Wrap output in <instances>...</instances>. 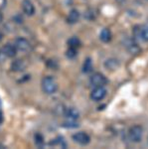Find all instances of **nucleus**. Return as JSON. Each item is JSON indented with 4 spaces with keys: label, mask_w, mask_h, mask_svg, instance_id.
<instances>
[{
    "label": "nucleus",
    "mask_w": 148,
    "mask_h": 149,
    "mask_svg": "<svg viewBox=\"0 0 148 149\" xmlns=\"http://www.w3.org/2000/svg\"><path fill=\"white\" fill-rule=\"evenodd\" d=\"M42 90L47 95H53L58 90V84L52 77H45L42 80Z\"/></svg>",
    "instance_id": "obj_1"
},
{
    "label": "nucleus",
    "mask_w": 148,
    "mask_h": 149,
    "mask_svg": "<svg viewBox=\"0 0 148 149\" xmlns=\"http://www.w3.org/2000/svg\"><path fill=\"white\" fill-rule=\"evenodd\" d=\"M128 135H129V138L132 142L134 143L140 142L143 136V128L140 125H133L129 129Z\"/></svg>",
    "instance_id": "obj_2"
},
{
    "label": "nucleus",
    "mask_w": 148,
    "mask_h": 149,
    "mask_svg": "<svg viewBox=\"0 0 148 149\" xmlns=\"http://www.w3.org/2000/svg\"><path fill=\"white\" fill-rule=\"evenodd\" d=\"M14 45H15L16 49H17V51H19V52L26 53V52H29L30 50H31L30 42L27 39L23 38V37L17 38V39L15 40V43H14Z\"/></svg>",
    "instance_id": "obj_3"
},
{
    "label": "nucleus",
    "mask_w": 148,
    "mask_h": 149,
    "mask_svg": "<svg viewBox=\"0 0 148 149\" xmlns=\"http://www.w3.org/2000/svg\"><path fill=\"white\" fill-rule=\"evenodd\" d=\"M90 83L92 86H104V85H106L107 80L102 74L95 73L90 77Z\"/></svg>",
    "instance_id": "obj_4"
},
{
    "label": "nucleus",
    "mask_w": 148,
    "mask_h": 149,
    "mask_svg": "<svg viewBox=\"0 0 148 149\" xmlns=\"http://www.w3.org/2000/svg\"><path fill=\"white\" fill-rule=\"evenodd\" d=\"M72 138H73V140L75 141V142L79 143L80 145H88V144L90 142V137L89 134L85 133V132H82V131L75 133L72 136Z\"/></svg>",
    "instance_id": "obj_5"
},
{
    "label": "nucleus",
    "mask_w": 148,
    "mask_h": 149,
    "mask_svg": "<svg viewBox=\"0 0 148 149\" xmlns=\"http://www.w3.org/2000/svg\"><path fill=\"white\" fill-rule=\"evenodd\" d=\"M106 95V90L104 86H94V88L90 93V98L94 102L101 100Z\"/></svg>",
    "instance_id": "obj_6"
},
{
    "label": "nucleus",
    "mask_w": 148,
    "mask_h": 149,
    "mask_svg": "<svg viewBox=\"0 0 148 149\" xmlns=\"http://www.w3.org/2000/svg\"><path fill=\"white\" fill-rule=\"evenodd\" d=\"M124 47L131 54H138L140 52L139 46L133 39H126L124 41Z\"/></svg>",
    "instance_id": "obj_7"
},
{
    "label": "nucleus",
    "mask_w": 148,
    "mask_h": 149,
    "mask_svg": "<svg viewBox=\"0 0 148 149\" xmlns=\"http://www.w3.org/2000/svg\"><path fill=\"white\" fill-rule=\"evenodd\" d=\"M22 10L26 15L32 16L35 14L36 9L34 4L31 2V0H23L22 2Z\"/></svg>",
    "instance_id": "obj_8"
},
{
    "label": "nucleus",
    "mask_w": 148,
    "mask_h": 149,
    "mask_svg": "<svg viewBox=\"0 0 148 149\" xmlns=\"http://www.w3.org/2000/svg\"><path fill=\"white\" fill-rule=\"evenodd\" d=\"M2 51L6 55L7 58H14L17 54V49H16L15 45L9 44V43L4 45L3 48H2Z\"/></svg>",
    "instance_id": "obj_9"
},
{
    "label": "nucleus",
    "mask_w": 148,
    "mask_h": 149,
    "mask_svg": "<svg viewBox=\"0 0 148 149\" xmlns=\"http://www.w3.org/2000/svg\"><path fill=\"white\" fill-rule=\"evenodd\" d=\"M26 63L22 59H18L13 61V63L11 64V70L14 72H23L26 69Z\"/></svg>",
    "instance_id": "obj_10"
},
{
    "label": "nucleus",
    "mask_w": 148,
    "mask_h": 149,
    "mask_svg": "<svg viewBox=\"0 0 148 149\" xmlns=\"http://www.w3.org/2000/svg\"><path fill=\"white\" fill-rule=\"evenodd\" d=\"M79 19H80V12L77 9H72L67 16V22L69 24H75L78 22Z\"/></svg>",
    "instance_id": "obj_11"
},
{
    "label": "nucleus",
    "mask_w": 148,
    "mask_h": 149,
    "mask_svg": "<svg viewBox=\"0 0 148 149\" xmlns=\"http://www.w3.org/2000/svg\"><path fill=\"white\" fill-rule=\"evenodd\" d=\"M64 113L68 118L70 119H78L79 116H80V112H79V110L77 109H75V107H67L64 110Z\"/></svg>",
    "instance_id": "obj_12"
},
{
    "label": "nucleus",
    "mask_w": 148,
    "mask_h": 149,
    "mask_svg": "<svg viewBox=\"0 0 148 149\" xmlns=\"http://www.w3.org/2000/svg\"><path fill=\"white\" fill-rule=\"evenodd\" d=\"M104 67L108 70V71H115L119 67V62L115 59H108L104 63Z\"/></svg>",
    "instance_id": "obj_13"
},
{
    "label": "nucleus",
    "mask_w": 148,
    "mask_h": 149,
    "mask_svg": "<svg viewBox=\"0 0 148 149\" xmlns=\"http://www.w3.org/2000/svg\"><path fill=\"white\" fill-rule=\"evenodd\" d=\"M99 38H101V40L102 41V42H104V43L109 42V41L111 40L110 30H109V29H107V28H104V30H101V35H99Z\"/></svg>",
    "instance_id": "obj_14"
},
{
    "label": "nucleus",
    "mask_w": 148,
    "mask_h": 149,
    "mask_svg": "<svg viewBox=\"0 0 148 149\" xmlns=\"http://www.w3.org/2000/svg\"><path fill=\"white\" fill-rule=\"evenodd\" d=\"M83 72L85 74L90 73V71L92 70V59L90 58H87L85 61V63L83 65Z\"/></svg>",
    "instance_id": "obj_15"
},
{
    "label": "nucleus",
    "mask_w": 148,
    "mask_h": 149,
    "mask_svg": "<svg viewBox=\"0 0 148 149\" xmlns=\"http://www.w3.org/2000/svg\"><path fill=\"white\" fill-rule=\"evenodd\" d=\"M68 44H69V47L78 49L79 47H81V41L78 37H72L68 40Z\"/></svg>",
    "instance_id": "obj_16"
},
{
    "label": "nucleus",
    "mask_w": 148,
    "mask_h": 149,
    "mask_svg": "<svg viewBox=\"0 0 148 149\" xmlns=\"http://www.w3.org/2000/svg\"><path fill=\"white\" fill-rule=\"evenodd\" d=\"M78 53H77V49L76 48H72L69 47V49L67 50L66 52V56L69 58V59H74L75 57H77Z\"/></svg>",
    "instance_id": "obj_17"
},
{
    "label": "nucleus",
    "mask_w": 148,
    "mask_h": 149,
    "mask_svg": "<svg viewBox=\"0 0 148 149\" xmlns=\"http://www.w3.org/2000/svg\"><path fill=\"white\" fill-rule=\"evenodd\" d=\"M140 38L145 42H148V26L140 30Z\"/></svg>",
    "instance_id": "obj_18"
},
{
    "label": "nucleus",
    "mask_w": 148,
    "mask_h": 149,
    "mask_svg": "<svg viewBox=\"0 0 148 149\" xmlns=\"http://www.w3.org/2000/svg\"><path fill=\"white\" fill-rule=\"evenodd\" d=\"M34 139H35V143L37 144L38 146H42L43 144H44V137H43V135H41L40 133L36 134L34 136Z\"/></svg>",
    "instance_id": "obj_19"
},
{
    "label": "nucleus",
    "mask_w": 148,
    "mask_h": 149,
    "mask_svg": "<svg viewBox=\"0 0 148 149\" xmlns=\"http://www.w3.org/2000/svg\"><path fill=\"white\" fill-rule=\"evenodd\" d=\"M63 126L64 127H68V128H75V127H78L79 126V124L75 121V119H71L70 121L64 122Z\"/></svg>",
    "instance_id": "obj_20"
},
{
    "label": "nucleus",
    "mask_w": 148,
    "mask_h": 149,
    "mask_svg": "<svg viewBox=\"0 0 148 149\" xmlns=\"http://www.w3.org/2000/svg\"><path fill=\"white\" fill-rule=\"evenodd\" d=\"M6 55L4 54L3 51H2V49L0 50V63H3L4 61H5V59H6Z\"/></svg>",
    "instance_id": "obj_21"
},
{
    "label": "nucleus",
    "mask_w": 148,
    "mask_h": 149,
    "mask_svg": "<svg viewBox=\"0 0 148 149\" xmlns=\"http://www.w3.org/2000/svg\"><path fill=\"white\" fill-rule=\"evenodd\" d=\"M6 4V0H0V9H2Z\"/></svg>",
    "instance_id": "obj_22"
},
{
    "label": "nucleus",
    "mask_w": 148,
    "mask_h": 149,
    "mask_svg": "<svg viewBox=\"0 0 148 149\" xmlns=\"http://www.w3.org/2000/svg\"><path fill=\"white\" fill-rule=\"evenodd\" d=\"M2 121H3V113L0 111V123H2Z\"/></svg>",
    "instance_id": "obj_23"
},
{
    "label": "nucleus",
    "mask_w": 148,
    "mask_h": 149,
    "mask_svg": "<svg viewBox=\"0 0 148 149\" xmlns=\"http://www.w3.org/2000/svg\"><path fill=\"white\" fill-rule=\"evenodd\" d=\"M2 19H3V15H2V13H1V12H0V23H1Z\"/></svg>",
    "instance_id": "obj_24"
},
{
    "label": "nucleus",
    "mask_w": 148,
    "mask_h": 149,
    "mask_svg": "<svg viewBox=\"0 0 148 149\" xmlns=\"http://www.w3.org/2000/svg\"><path fill=\"white\" fill-rule=\"evenodd\" d=\"M116 1H117L118 3H123V2H125L126 0H116Z\"/></svg>",
    "instance_id": "obj_25"
},
{
    "label": "nucleus",
    "mask_w": 148,
    "mask_h": 149,
    "mask_svg": "<svg viewBox=\"0 0 148 149\" xmlns=\"http://www.w3.org/2000/svg\"><path fill=\"white\" fill-rule=\"evenodd\" d=\"M0 107H1V100H0Z\"/></svg>",
    "instance_id": "obj_26"
}]
</instances>
